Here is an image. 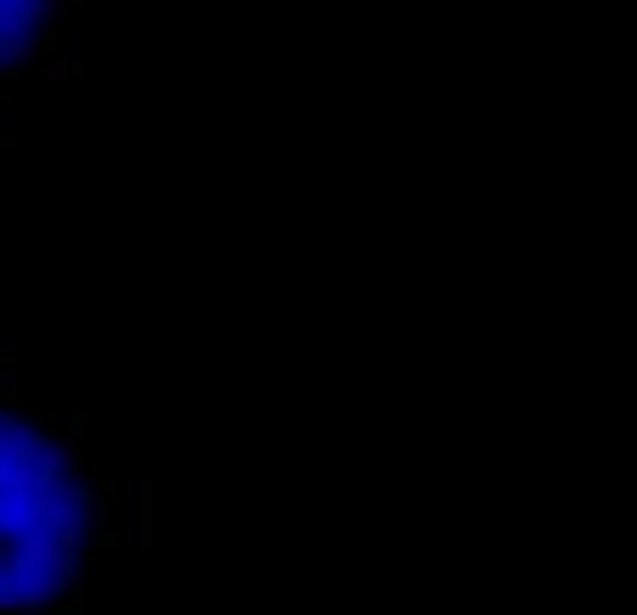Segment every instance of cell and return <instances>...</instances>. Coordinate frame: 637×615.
I'll use <instances>...</instances> for the list:
<instances>
[{
  "mask_svg": "<svg viewBox=\"0 0 637 615\" xmlns=\"http://www.w3.org/2000/svg\"><path fill=\"white\" fill-rule=\"evenodd\" d=\"M62 7H67V0H34V18L51 23V12H62Z\"/></svg>",
  "mask_w": 637,
  "mask_h": 615,
  "instance_id": "obj_5",
  "label": "cell"
},
{
  "mask_svg": "<svg viewBox=\"0 0 637 615\" xmlns=\"http://www.w3.org/2000/svg\"><path fill=\"white\" fill-rule=\"evenodd\" d=\"M29 62H34V51H29L23 34H7V40H0V73H23Z\"/></svg>",
  "mask_w": 637,
  "mask_h": 615,
  "instance_id": "obj_3",
  "label": "cell"
},
{
  "mask_svg": "<svg viewBox=\"0 0 637 615\" xmlns=\"http://www.w3.org/2000/svg\"><path fill=\"white\" fill-rule=\"evenodd\" d=\"M29 73H34V78H73V51H62V45H45V51L29 62Z\"/></svg>",
  "mask_w": 637,
  "mask_h": 615,
  "instance_id": "obj_2",
  "label": "cell"
},
{
  "mask_svg": "<svg viewBox=\"0 0 637 615\" xmlns=\"http://www.w3.org/2000/svg\"><path fill=\"white\" fill-rule=\"evenodd\" d=\"M18 375H23V370H18L12 359H0V397H18Z\"/></svg>",
  "mask_w": 637,
  "mask_h": 615,
  "instance_id": "obj_4",
  "label": "cell"
},
{
  "mask_svg": "<svg viewBox=\"0 0 637 615\" xmlns=\"http://www.w3.org/2000/svg\"><path fill=\"white\" fill-rule=\"evenodd\" d=\"M78 34H84V7H62V12H51L45 45H62V51H73V45H78Z\"/></svg>",
  "mask_w": 637,
  "mask_h": 615,
  "instance_id": "obj_1",
  "label": "cell"
}]
</instances>
